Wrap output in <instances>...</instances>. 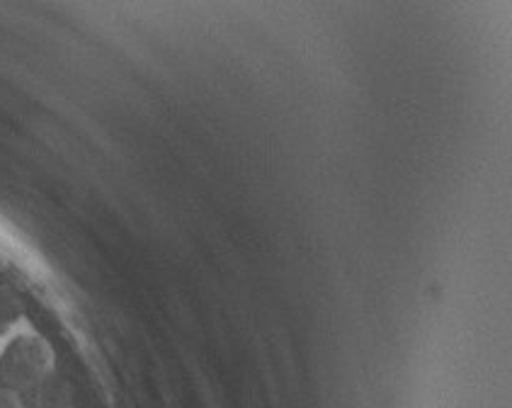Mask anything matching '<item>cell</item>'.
I'll list each match as a JSON object with an SVG mask.
<instances>
[{"label": "cell", "instance_id": "6da1fadb", "mask_svg": "<svg viewBox=\"0 0 512 408\" xmlns=\"http://www.w3.org/2000/svg\"><path fill=\"white\" fill-rule=\"evenodd\" d=\"M49 348L37 336H15L0 350V389L25 396L49 372Z\"/></svg>", "mask_w": 512, "mask_h": 408}, {"label": "cell", "instance_id": "7a4b0ae2", "mask_svg": "<svg viewBox=\"0 0 512 408\" xmlns=\"http://www.w3.org/2000/svg\"><path fill=\"white\" fill-rule=\"evenodd\" d=\"M22 401H25V408H71L66 382H61V377H56L54 372L44 374L37 387L22 396Z\"/></svg>", "mask_w": 512, "mask_h": 408}, {"label": "cell", "instance_id": "3957f363", "mask_svg": "<svg viewBox=\"0 0 512 408\" xmlns=\"http://www.w3.org/2000/svg\"><path fill=\"white\" fill-rule=\"evenodd\" d=\"M22 314H25V309H22L20 297L0 282V333H8V328L15 326L22 319Z\"/></svg>", "mask_w": 512, "mask_h": 408}, {"label": "cell", "instance_id": "277c9868", "mask_svg": "<svg viewBox=\"0 0 512 408\" xmlns=\"http://www.w3.org/2000/svg\"><path fill=\"white\" fill-rule=\"evenodd\" d=\"M0 408H25V401H22L20 394L0 389Z\"/></svg>", "mask_w": 512, "mask_h": 408}, {"label": "cell", "instance_id": "5b68a950", "mask_svg": "<svg viewBox=\"0 0 512 408\" xmlns=\"http://www.w3.org/2000/svg\"><path fill=\"white\" fill-rule=\"evenodd\" d=\"M5 336V333H0V338H3Z\"/></svg>", "mask_w": 512, "mask_h": 408}]
</instances>
